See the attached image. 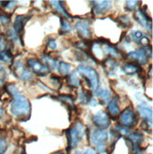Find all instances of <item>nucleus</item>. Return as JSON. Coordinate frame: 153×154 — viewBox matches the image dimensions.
<instances>
[{"mask_svg": "<svg viewBox=\"0 0 153 154\" xmlns=\"http://www.w3.org/2000/svg\"><path fill=\"white\" fill-rule=\"evenodd\" d=\"M78 72L87 80L90 84V87L95 92L98 89V83H99L98 75L97 72L94 68H92L87 65L81 64L78 66Z\"/></svg>", "mask_w": 153, "mask_h": 154, "instance_id": "2", "label": "nucleus"}, {"mask_svg": "<svg viewBox=\"0 0 153 154\" xmlns=\"http://www.w3.org/2000/svg\"><path fill=\"white\" fill-rule=\"evenodd\" d=\"M0 21L3 25H8L11 22L10 16H6V15H0Z\"/></svg>", "mask_w": 153, "mask_h": 154, "instance_id": "35", "label": "nucleus"}, {"mask_svg": "<svg viewBox=\"0 0 153 154\" xmlns=\"http://www.w3.org/2000/svg\"><path fill=\"white\" fill-rule=\"evenodd\" d=\"M84 154H96V149H94L88 148L87 149H86V151L84 152Z\"/></svg>", "mask_w": 153, "mask_h": 154, "instance_id": "37", "label": "nucleus"}, {"mask_svg": "<svg viewBox=\"0 0 153 154\" xmlns=\"http://www.w3.org/2000/svg\"><path fill=\"white\" fill-rule=\"evenodd\" d=\"M91 142L96 148V150L99 153L107 152L108 133L102 130H96L92 133Z\"/></svg>", "mask_w": 153, "mask_h": 154, "instance_id": "3", "label": "nucleus"}, {"mask_svg": "<svg viewBox=\"0 0 153 154\" xmlns=\"http://www.w3.org/2000/svg\"><path fill=\"white\" fill-rule=\"evenodd\" d=\"M107 110H108L109 115L112 116V118H116L119 116L120 109H119V106H118V97H115L114 98H112L110 100Z\"/></svg>", "mask_w": 153, "mask_h": 154, "instance_id": "14", "label": "nucleus"}, {"mask_svg": "<svg viewBox=\"0 0 153 154\" xmlns=\"http://www.w3.org/2000/svg\"><path fill=\"white\" fill-rule=\"evenodd\" d=\"M11 112L20 120H28L31 112V105L29 99L21 94L13 97L11 104Z\"/></svg>", "mask_w": 153, "mask_h": 154, "instance_id": "1", "label": "nucleus"}, {"mask_svg": "<svg viewBox=\"0 0 153 154\" xmlns=\"http://www.w3.org/2000/svg\"><path fill=\"white\" fill-rule=\"evenodd\" d=\"M118 23L120 26H122L123 28H128V26L130 25V19L127 15H121L118 18Z\"/></svg>", "mask_w": 153, "mask_h": 154, "instance_id": "27", "label": "nucleus"}, {"mask_svg": "<svg viewBox=\"0 0 153 154\" xmlns=\"http://www.w3.org/2000/svg\"><path fill=\"white\" fill-rule=\"evenodd\" d=\"M102 65L104 66L105 70L107 71L110 75L112 76V75L115 74V70L117 68V62L115 61L114 58L109 57V58H107L103 62V64Z\"/></svg>", "mask_w": 153, "mask_h": 154, "instance_id": "17", "label": "nucleus"}, {"mask_svg": "<svg viewBox=\"0 0 153 154\" xmlns=\"http://www.w3.org/2000/svg\"><path fill=\"white\" fill-rule=\"evenodd\" d=\"M0 31H1V29H0Z\"/></svg>", "mask_w": 153, "mask_h": 154, "instance_id": "42", "label": "nucleus"}, {"mask_svg": "<svg viewBox=\"0 0 153 154\" xmlns=\"http://www.w3.org/2000/svg\"><path fill=\"white\" fill-rule=\"evenodd\" d=\"M143 139H144V135L139 131L132 132L129 135V140L134 145H139L143 141Z\"/></svg>", "mask_w": 153, "mask_h": 154, "instance_id": "22", "label": "nucleus"}, {"mask_svg": "<svg viewBox=\"0 0 153 154\" xmlns=\"http://www.w3.org/2000/svg\"><path fill=\"white\" fill-rule=\"evenodd\" d=\"M75 29L77 30L78 36L82 38V39H90L92 36V32L90 29V23H88L85 20L82 21H79L75 25Z\"/></svg>", "mask_w": 153, "mask_h": 154, "instance_id": "10", "label": "nucleus"}, {"mask_svg": "<svg viewBox=\"0 0 153 154\" xmlns=\"http://www.w3.org/2000/svg\"><path fill=\"white\" fill-rule=\"evenodd\" d=\"M93 11L96 15H102L107 13L112 9L111 1H93Z\"/></svg>", "mask_w": 153, "mask_h": 154, "instance_id": "12", "label": "nucleus"}, {"mask_svg": "<svg viewBox=\"0 0 153 154\" xmlns=\"http://www.w3.org/2000/svg\"><path fill=\"white\" fill-rule=\"evenodd\" d=\"M0 7H2V2L1 1H0Z\"/></svg>", "mask_w": 153, "mask_h": 154, "instance_id": "41", "label": "nucleus"}, {"mask_svg": "<svg viewBox=\"0 0 153 154\" xmlns=\"http://www.w3.org/2000/svg\"><path fill=\"white\" fill-rule=\"evenodd\" d=\"M130 152L131 154H143V149L140 148L139 145L133 144V146H132V149H130Z\"/></svg>", "mask_w": 153, "mask_h": 154, "instance_id": "32", "label": "nucleus"}, {"mask_svg": "<svg viewBox=\"0 0 153 154\" xmlns=\"http://www.w3.org/2000/svg\"><path fill=\"white\" fill-rule=\"evenodd\" d=\"M57 98L63 100V102H66V104L70 105V107H73L74 106V97L70 95H60L57 97Z\"/></svg>", "mask_w": 153, "mask_h": 154, "instance_id": "26", "label": "nucleus"}, {"mask_svg": "<svg viewBox=\"0 0 153 154\" xmlns=\"http://www.w3.org/2000/svg\"><path fill=\"white\" fill-rule=\"evenodd\" d=\"M138 112L140 113L141 117L144 119V121L145 123L149 124V126L152 125V110L148 107H145V105L138 106L137 107Z\"/></svg>", "mask_w": 153, "mask_h": 154, "instance_id": "15", "label": "nucleus"}, {"mask_svg": "<svg viewBox=\"0 0 153 154\" xmlns=\"http://www.w3.org/2000/svg\"><path fill=\"white\" fill-rule=\"evenodd\" d=\"M121 69L127 75H135L137 73L142 71L140 65H138L134 63H126L122 65Z\"/></svg>", "mask_w": 153, "mask_h": 154, "instance_id": "16", "label": "nucleus"}, {"mask_svg": "<svg viewBox=\"0 0 153 154\" xmlns=\"http://www.w3.org/2000/svg\"><path fill=\"white\" fill-rule=\"evenodd\" d=\"M12 71H13V74L21 80H31L32 79L31 72L22 63L21 61H16L14 63H13Z\"/></svg>", "mask_w": 153, "mask_h": 154, "instance_id": "6", "label": "nucleus"}, {"mask_svg": "<svg viewBox=\"0 0 153 154\" xmlns=\"http://www.w3.org/2000/svg\"><path fill=\"white\" fill-rule=\"evenodd\" d=\"M29 16L28 15H18L15 18L14 24H13V29H14V32L17 35L22 34L24 31V28L26 24V22L29 20Z\"/></svg>", "mask_w": 153, "mask_h": 154, "instance_id": "13", "label": "nucleus"}, {"mask_svg": "<svg viewBox=\"0 0 153 154\" xmlns=\"http://www.w3.org/2000/svg\"><path fill=\"white\" fill-rule=\"evenodd\" d=\"M42 63H44L49 69H55L58 66V62L55 59H53L52 57L48 56V55H44L42 57Z\"/></svg>", "mask_w": 153, "mask_h": 154, "instance_id": "20", "label": "nucleus"}, {"mask_svg": "<svg viewBox=\"0 0 153 154\" xmlns=\"http://www.w3.org/2000/svg\"><path fill=\"white\" fill-rule=\"evenodd\" d=\"M0 62H3L5 63H12L13 55L10 49H4L0 51Z\"/></svg>", "mask_w": 153, "mask_h": 154, "instance_id": "19", "label": "nucleus"}, {"mask_svg": "<svg viewBox=\"0 0 153 154\" xmlns=\"http://www.w3.org/2000/svg\"><path fill=\"white\" fill-rule=\"evenodd\" d=\"M145 9H147V6H145L141 10H138V11H134L133 18L136 22H138L141 26H143L145 29H147L148 30H149L151 32V29H152L151 18L148 17L147 11H145Z\"/></svg>", "mask_w": 153, "mask_h": 154, "instance_id": "7", "label": "nucleus"}, {"mask_svg": "<svg viewBox=\"0 0 153 154\" xmlns=\"http://www.w3.org/2000/svg\"><path fill=\"white\" fill-rule=\"evenodd\" d=\"M51 6H52V8L54 9L56 11H58L60 14H62L65 17H67V18H71V15L69 14V13L66 11L63 8V5L62 4L61 1H51L50 2Z\"/></svg>", "mask_w": 153, "mask_h": 154, "instance_id": "18", "label": "nucleus"}, {"mask_svg": "<svg viewBox=\"0 0 153 154\" xmlns=\"http://www.w3.org/2000/svg\"><path fill=\"white\" fill-rule=\"evenodd\" d=\"M6 41L3 38H0V51H2L5 49V46H6Z\"/></svg>", "mask_w": 153, "mask_h": 154, "instance_id": "36", "label": "nucleus"}, {"mask_svg": "<svg viewBox=\"0 0 153 154\" xmlns=\"http://www.w3.org/2000/svg\"><path fill=\"white\" fill-rule=\"evenodd\" d=\"M5 79H6V71L3 66L0 64V82H4Z\"/></svg>", "mask_w": 153, "mask_h": 154, "instance_id": "34", "label": "nucleus"}, {"mask_svg": "<svg viewBox=\"0 0 153 154\" xmlns=\"http://www.w3.org/2000/svg\"><path fill=\"white\" fill-rule=\"evenodd\" d=\"M93 122H94V124L99 130L104 131L110 127L111 119H110V116L107 112L100 111V112H96V115H94V116H93Z\"/></svg>", "mask_w": 153, "mask_h": 154, "instance_id": "8", "label": "nucleus"}, {"mask_svg": "<svg viewBox=\"0 0 153 154\" xmlns=\"http://www.w3.org/2000/svg\"><path fill=\"white\" fill-rule=\"evenodd\" d=\"M72 30L71 24L65 18H61V29H60V35H63L69 33Z\"/></svg>", "mask_w": 153, "mask_h": 154, "instance_id": "21", "label": "nucleus"}, {"mask_svg": "<svg viewBox=\"0 0 153 154\" xmlns=\"http://www.w3.org/2000/svg\"><path fill=\"white\" fill-rule=\"evenodd\" d=\"M140 3V1H126L125 9L128 11H133Z\"/></svg>", "mask_w": 153, "mask_h": 154, "instance_id": "28", "label": "nucleus"}, {"mask_svg": "<svg viewBox=\"0 0 153 154\" xmlns=\"http://www.w3.org/2000/svg\"><path fill=\"white\" fill-rule=\"evenodd\" d=\"M46 48L49 50H55L57 48V44L54 39H50L47 42V45H46Z\"/></svg>", "mask_w": 153, "mask_h": 154, "instance_id": "30", "label": "nucleus"}, {"mask_svg": "<svg viewBox=\"0 0 153 154\" xmlns=\"http://www.w3.org/2000/svg\"><path fill=\"white\" fill-rule=\"evenodd\" d=\"M0 83H1V82H0Z\"/></svg>", "mask_w": 153, "mask_h": 154, "instance_id": "43", "label": "nucleus"}, {"mask_svg": "<svg viewBox=\"0 0 153 154\" xmlns=\"http://www.w3.org/2000/svg\"><path fill=\"white\" fill-rule=\"evenodd\" d=\"M66 134H67V140H68V149H73L77 148V146L78 145L79 142V138L81 136L79 135L76 127L75 126L71 127L69 130L66 131Z\"/></svg>", "mask_w": 153, "mask_h": 154, "instance_id": "11", "label": "nucleus"}, {"mask_svg": "<svg viewBox=\"0 0 153 154\" xmlns=\"http://www.w3.org/2000/svg\"><path fill=\"white\" fill-rule=\"evenodd\" d=\"M96 94L97 95V97L100 98L103 103L109 102L111 100V93L107 90H99V91H96Z\"/></svg>", "mask_w": 153, "mask_h": 154, "instance_id": "24", "label": "nucleus"}, {"mask_svg": "<svg viewBox=\"0 0 153 154\" xmlns=\"http://www.w3.org/2000/svg\"><path fill=\"white\" fill-rule=\"evenodd\" d=\"M3 115H4V109L2 106H0V117H1Z\"/></svg>", "mask_w": 153, "mask_h": 154, "instance_id": "38", "label": "nucleus"}, {"mask_svg": "<svg viewBox=\"0 0 153 154\" xmlns=\"http://www.w3.org/2000/svg\"><path fill=\"white\" fill-rule=\"evenodd\" d=\"M138 119L136 117L135 112L130 108H126L120 115H119L118 122L121 127L130 129L131 127H134L137 124Z\"/></svg>", "mask_w": 153, "mask_h": 154, "instance_id": "4", "label": "nucleus"}, {"mask_svg": "<svg viewBox=\"0 0 153 154\" xmlns=\"http://www.w3.org/2000/svg\"><path fill=\"white\" fill-rule=\"evenodd\" d=\"M144 37H145L144 36V33L141 32V31H139V30H134V31L131 32V38L133 39V41H135L137 43H140L141 40Z\"/></svg>", "mask_w": 153, "mask_h": 154, "instance_id": "29", "label": "nucleus"}, {"mask_svg": "<svg viewBox=\"0 0 153 154\" xmlns=\"http://www.w3.org/2000/svg\"><path fill=\"white\" fill-rule=\"evenodd\" d=\"M7 149V143L4 139H0V154H4Z\"/></svg>", "mask_w": 153, "mask_h": 154, "instance_id": "33", "label": "nucleus"}, {"mask_svg": "<svg viewBox=\"0 0 153 154\" xmlns=\"http://www.w3.org/2000/svg\"><path fill=\"white\" fill-rule=\"evenodd\" d=\"M126 59L130 61V63H134L138 65L139 64L145 65L148 63V59L145 55V53L142 49H137L135 51L130 52L129 54L126 56Z\"/></svg>", "mask_w": 153, "mask_h": 154, "instance_id": "9", "label": "nucleus"}, {"mask_svg": "<svg viewBox=\"0 0 153 154\" xmlns=\"http://www.w3.org/2000/svg\"><path fill=\"white\" fill-rule=\"evenodd\" d=\"M67 82L68 83L73 86V87H78L81 85V82H79L78 78L77 77L76 73H71V74L68 76V79H67Z\"/></svg>", "mask_w": 153, "mask_h": 154, "instance_id": "25", "label": "nucleus"}, {"mask_svg": "<svg viewBox=\"0 0 153 154\" xmlns=\"http://www.w3.org/2000/svg\"><path fill=\"white\" fill-rule=\"evenodd\" d=\"M2 6H4L7 10H12L16 6L15 1H7V2H2Z\"/></svg>", "mask_w": 153, "mask_h": 154, "instance_id": "31", "label": "nucleus"}, {"mask_svg": "<svg viewBox=\"0 0 153 154\" xmlns=\"http://www.w3.org/2000/svg\"><path fill=\"white\" fill-rule=\"evenodd\" d=\"M26 65L35 75L39 77H44L50 72V69L47 66L36 59H29L26 61Z\"/></svg>", "mask_w": 153, "mask_h": 154, "instance_id": "5", "label": "nucleus"}, {"mask_svg": "<svg viewBox=\"0 0 153 154\" xmlns=\"http://www.w3.org/2000/svg\"><path fill=\"white\" fill-rule=\"evenodd\" d=\"M75 154H83L82 152H81V151H78V152H76Z\"/></svg>", "mask_w": 153, "mask_h": 154, "instance_id": "40", "label": "nucleus"}, {"mask_svg": "<svg viewBox=\"0 0 153 154\" xmlns=\"http://www.w3.org/2000/svg\"><path fill=\"white\" fill-rule=\"evenodd\" d=\"M51 154H64V152L63 150H59V151H56V152H53Z\"/></svg>", "mask_w": 153, "mask_h": 154, "instance_id": "39", "label": "nucleus"}, {"mask_svg": "<svg viewBox=\"0 0 153 154\" xmlns=\"http://www.w3.org/2000/svg\"><path fill=\"white\" fill-rule=\"evenodd\" d=\"M57 67H58L59 73L63 76H67L70 72V69H71L70 65L67 63H64V62H60Z\"/></svg>", "mask_w": 153, "mask_h": 154, "instance_id": "23", "label": "nucleus"}]
</instances>
